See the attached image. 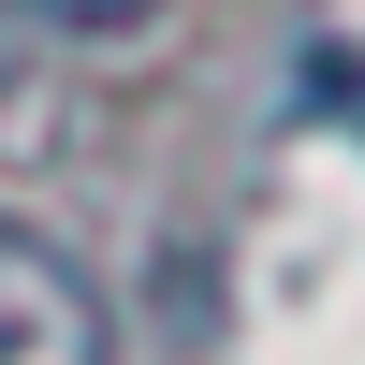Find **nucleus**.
Returning a JSON list of instances; mask_svg holds the SVG:
<instances>
[{
	"label": "nucleus",
	"mask_w": 365,
	"mask_h": 365,
	"mask_svg": "<svg viewBox=\"0 0 365 365\" xmlns=\"http://www.w3.org/2000/svg\"><path fill=\"white\" fill-rule=\"evenodd\" d=\"M15 117H29V29L0 15V132H15Z\"/></svg>",
	"instance_id": "7ed1b4c3"
},
{
	"label": "nucleus",
	"mask_w": 365,
	"mask_h": 365,
	"mask_svg": "<svg viewBox=\"0 0 365 365\" xmlns=\"http://www.w3.org/2000/svg\"><path fill=\"white\" fill-rule=\"evenodd\" d=\"M29 15H58V29H146L161 0H29Z\"/></svg>",
	"instance_id": "f03ea898"
},
{
	"label": "nucleus",
	"mask_w": 365,
	"mask_h": 365,
	"mask_svg": "<svg viewBox=\"0 0 365 365\" xmlns=\"http://www.w3.org/2000/svg\"><path fill=\"white\" fill-rule=\"evenodd\" d=\"M0 365H117L103 292H88L29 220H0Z\"/></svg>",
	"instance_id": "f257e3e1"
}]
</instances>
